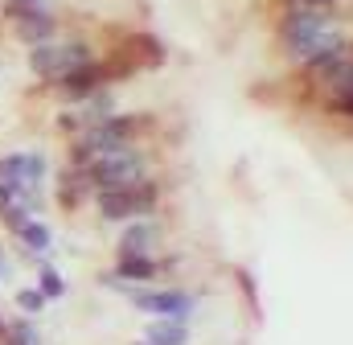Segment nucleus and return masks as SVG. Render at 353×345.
Instances as JSON below:
<instances>
[{
	"label": "nucleus",
	"instance_id": "1",
	"mask_svg": "<svg viewBox=\"0 0 353 345\" xmlns=\"http://www.w3.org/2000/svg\"><path fill=\"white\" fill-rule=\"evenodd\" d=\"M279 41L288 50V58L304 62L308 70H321L329 58H337L345 50V37L333 29L329 12L325 8H308V4H296L292 12H283Z\"/></svg>",
	"mask_w": 353,
	"mask_h": 345
},
{
	"label": "nucleus",
	"instance_id": "2",
	"mask_svg": "<svg viewBox=\"0 0 353 345\" xmlns=\"http://www.w3.org/2000/svg\"><path fill=\"white\" fill-rule=\"evenodd\" d=\"M99 58V46L83 37V33H70V37H50V41H41V46H29V54H25V66H29V75L37 79L41 86H54L58 79H66L70 70H79V66H87Z\"/></svg>",
	"mask_w": 353,
	"mask_h": 345
},
{
	"label": "nucleus",
	"instance_id": "3",
	"mask_svg": "<svg viewBox=\"0 0 353 345\" xmlns=\"http://www.w3.org/2000/svg\"><path fill=\"white\" fill-rule=\"evenodd\" d=\"M157 206H161V181H157L152 172H148L144 181H136V185L99 189V193H94V210H99V218L111 222V226H123V222H132V218H152Z\"/></svg>",
	"mask_w": 353,
	"mask_h": 345
},
{
	"label": "nucleus",
	"instance_id": "4",
	"mask_svg": "<svg viewBox=\"0 0 353 345\" xmlns=\"http://www.w3.org/2000/svg\"><path fill=\"white\" fill-rule=\"evenodd\" d=\"M87 172L94 181V193L99 189H123V185H136L148 177V152L140 144H119V148L103 152L99 161H90Z\"/></svg>",
	"mask_w": 353,
	"mask_h": 345
},
{
	"label": "nucleus",
	"instance_id": "5",
	"mask_svg": "<svg viewBox=\"0 0 353 345\" xmlns=\"http://www.w3.org/2000/svg\"><path fill=\"white\" fill-rule=\"evenodd\" d=\"M128 300H132V308H140L148 317H169V321H185V325L197 313V292H185V288H140V284H132Z\"/></svg>",
	"mask_w": 353,
	"mask_h": 345
},
{
	"label": "nucleus",
	"instance_id": "6",
	"mask_svg": "<svg viewBox=\"0 0 353 345\" xmlns=\"http://www.w3.org/2000/svg\"><path fill=\"white\" fill-rule=\"evenodd\" d=\"M103 86H115V75H111V62L99 54L94 62H87V66H79V70H70L66 79H58V83L50 86L62 103H83V99H90L94 90H103Z\"/></svg>",
	"mask_w": 353,
	"mask_h": 345
},
{
	"label": "nucleus",
	"instance_id": "7",
	"mask_svg": "<svg viewBox=\"0 0 353 345\" xmlns=\"http://www.w3.org/2000/svg\"><path fill=\"white\" fill-rule=\"evenodd\" d=\"M50 197L62 214H79L87 201H94V181L83 165H62L54 172V193Z\"/></svg>",
	"mask_w": 353,
	"mask_h": 345
},
{
	"label": "nucleus",
	"instance_id": "8",
	"mask_svg": "<svg viewBox=\"0 0 353 345\" xmlns=\"http://www.w3.org/2000/svg\"><path fill=\"white\" fill-rule=\"evenodd\" d=\"M161 251V226L152 218H132L119 226L115 255H157Z\"/></svg>",
	"mask_w": 353,
	"mask_h": 345
},
{
	"label": "nucleus",
	"instance_id": "9",
	"mask_svg": "<svg viewBox=\"0 0 353 345\" xmlns=\"http://www.w3.org/2000/svg\"><path fill=\"white\" fill-rule=\"evenodd\" d=\"M12 243H17V255L25 259V263H33V267L50 263V255H54V230H50L41 218H29V222L12 235Z\"/></svg>",
	"mask_w": 353,
	"mask_h": 345
},
{
	"label": "nucleus",
	"instance_id": "10",
	"mask_svg": "<svg viewBox=\"0 0 353 345\" xmlns=\"http://www.w3.org/2000/svg\"><path fill=\"white\" fill-rule=\"evenodd\" d=\"M123 284H152L161 275V259L157 255H115V267H111Z\"/></svg>",
	"mask_w": 353,
	"mask_h": 345
},
{
	"label": "nucleus",
	"instance_id": "11",
	"mask_svg": "<svg viewBox=\"0 0 353 345\" xmlns=\"http://www.w3.org/2000/svg\"><path fill=\"white\" fill-rule=\"evenodd\" d=\"M119 46L128 50V58H132L140 70H144V66H161V62H165V46H161V37H152V33H128Z\"/></svg>",
	"mask_w": 353,
	"mask_h": 345
},
{
	"label": "nucleus",
	"instance_id": "12",
	"mask_svg": "<svg viewBox=\"0 0 353 345\" xmlns=\"http://www.w3.org/2000/svg\"><path fill=\"white\" fill-rule=\"evenodd\" d=\"M144 342L148 345H189V325L185 321H169V317H157L144 329Z\"/></svg>",
	"mask_w": 353,
	"mask_h": 345
},
{
	"label": "nucleus",
	"instance_id": "13",
	"mask_svg": "<svg viewBox=\"0 0 353 345\" xmlns=\"http://www.w3.org/2000/svg\"><path fill=\"white\" fill-rule=\"evenodd\" d=\"M0 345H46L41 329H37V317H8V333Z\"/></svg>",
	"mask_w": 353,
	"mask_h": 345
},
{
	"label": "nucleus",
	"instance_id": "14",
	"mask_svg": "<svg viewBox=\"0 0 353 345\" xmlns=\"http://www.w3.org/2000/svg\"><path fill=\"white\" fill-rule=\"evenodd\" d=\"M37 288H41V296L54 304V300L66 296V275H62L54 263H41V267H37Z\"/></svg>",
	"mask_w": 353,
	"mask_h": 345
},
{
	"label": "nucleus",
	"instance_id": "15",
	"mask_svg": "<svg viewBox=\"0 0 353 345\" xmlns=\"http://www.w3.org/2000/svg\"><path fill=\"white\" fill-rule=\"evenodd\" d=\"M12 300H17V313H21V317H41V313H46V304H50V300L41 296V288H37V284H21V288L12 292Z\"/></svg>",
	"mask_w": 353,
	"mask_h": 345
},
{
	"label": "nucleus",
	"instance_id": "16",
	"mask_svg": "<svg viewBox=\"0 0 353 345\" xmlns=\"http://www.w3.org/2000/svg\"><path fill=\"white\" fill-rule=\"evenodd\" d=\"M329 107L337 115H353V75H345V79H337L329 86Z\"/></svg>",
	"mask_w": 353,
	"mask_h": 345
},
{
	"label": "nucleus",
	"instance_id": "17",
	"mask_svg": "<svg viewBox=\"0 0 353 345\" xmlns=\"http://www.w3.org/2000/svg\"><path fill=\"white\" fill-rule=\"evenodd\" d=\"M29 218H37V214H33L29 206H21V201H12L8 210H0V226H4L8 235H17V230H21V226L29 222Z\"/></svg>",
	"mask_w": 353,
	"mask_h": 345
},
{
	"label": "nucleus",
	"instance_id": "18",
	"mask_svg": "<svg viewBox=\"0 0 353 345\" xmlns=\"http://www.w3.org/2000/svg\"><path fill=\"white\" fill-rule=\"evenodd\" d=\"M12 201H17V193H12V189H8V185H4V181H0V210H8V206H12Z\"/></svg>",
	"mask_w": 353,
	"mask_h": 345
},
{
	"label": "nucleus",
	"instance_id": "19",
	"mask_svg": "<svg viewBox=\"0 0 353 345\" xmlns=\"http://www.w3.org/2000/svg\"><path fill=\"white\" fill-rule=\"evenodd\" d=\"M4 275H8V251L0 247V279H4Z\"/></svg>",
	"mask_w": 353,
	"mask_h": 345
},
{
	"label": "nucleus",
	"instance_id": "20",
	"mask_svg": "<svg viewBox=\"0 0 353 345\" xmlns=\"http://www.w3.org/2000/svg\"><path fill=\"white\" fill-rule=\"evenodd\" d=\"M296 4H308V8H325V4H333V0H296Z\"/></svg>",
	"mask_w": 353,
	"mask_h": 345
},
{
	"label": "nucleus",
	"instance_id": "21",
	"mask_svg": "<svg viewBox=\"0 0 353 345\" xmlns=\"http://www.w3.org/2000/svg\"><path fill=\"white\" fill-rule=\"evenodd\" d=\"M4 333H8V317H4V308H0V342H4Z\"/></svg>",
	"mask_w": 353,
	"mask_h": 345
},
{
	"label": "nucleus",
	"instance_id": "22",
	"mask_svg": "<svg viewBox=\"0 0 353 345\" xmlns=\"http://www.w3.org/2000/svg\"><path fill=\"white\" fill-rule=\"evenodd\" d=\"M132 345H148V342H144V337H140V342H132Z\"/></svg>",
	"mask_w": 353,
	"mask_h": 345
},
{
	"label": "nucleus",
	"instance_id": "23",
	"mask_svg": "<svg viewBox=\"0 0 353 345\" xmlns=\"http://www.w3.org/2000/svg\"><path fill=\"white\" fill-rule=\"evenodd\" d=\"M0 25H4V12H0Z\"/></svg>",
	"mask_w": 353,
	"mask_h": 345
}]
</instances>
